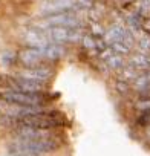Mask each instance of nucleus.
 Returning <instances> with one entry per match:
<instances>
[{"instance_id": "obj_1", "label": "nucleus", "mask_w": 150, "mask_h": 156, "mask_svg": "<svg viewBox=\"0 0 150 156\" xmlns=\"http://www.w3.org/2000/svg\"><path fill=\"white\" fill-rule=\"evenodd\" d=\"M63 147V139L58 138L54 132L43 135V136H37V138H19L16 136V139L9 144V153H16V151H29L38 156H45V154H51L58 151Z\"/></svg>"}, {"instance_id": "obj_2", "label": "nucleus", "mask_w": 150, "mask_h": 156, "mask_svg": "<svg viewBox=\"0 0 150 156\" xmlns=\"http://www.w3.org/2000/svg\"><path fill=\"white\" fill-rule=\"evenodd\" d=\"M103 38L112 51H115L124 57L130 55L136 46V38L133 35V31L127 25H123V23L110 25L106 29Z\"/></svg>"}, {"instance_id": "obj_3", "label": "nucleus", "mask_w": 150, "mask_h": 156, "mask_svg": "<svg viewBox=\"0 0 150 156\" xmlns=\"http://www.w3.org/2000/svg\"><path fill=\"white\" fill-rule=\"evenodd\" d=\"M0 101L9 106L19 107H46L52 97L49 94H29L22 90H2L0 92Z\"/></svg>"}, {"instance_id": "obj_4", "label": "nucleus", "mask_w": 150, "mask_h": 156, "mask_svg": "<svg viewBox=\"0 0 150 156\" xmlns=\"http://www.w3.org/2000/svg\"><path fill=\"white\" fill-rule=\"evenodd\" d=\"M46 38L52 43L66 44V43H77L81 41L83 34L80 28H64V26H48L41 28Z\"/></svg>"}, {"instance_id": "obj_5", "label": "nucleus", "mask_w": 150, "mask_h": 156, "mask_svg": "<svg viewBox=\"0 0 150 156\" xmlns=\"http://www.w3.org/2000/svg\"><path fill=\"white\" fill-rule=\"evenodd\" d=\"M17 61L22 64L23 69H31V67H41V66H51L41 54L38 48L26 46L17 54Z\"/></svg>"}, {"instance_id": "obj_6", "label": "nucleus", "mask_w": 150, "mask_h": 156, "mask_svg": "<svg viewBox=\"0 0 150 156\" xmlns=\"http://www.w3.org/2000/svg\"><path fill=\"white\" fill-rule=\"evenodd\" d=\"M45 28L48 26H64V28H81V22L73 11H64L58 14H49L43 17Z\"/></svg>"}, {"instance_id": "obj_7", "label": "nucleus", "mask_w": 150, "mask_h": 156, "mask_svg": "<svg viewBox=\"0 0 150 156\" xmlns=\"http://www.w3.org/2000/svg\"><path fill=\"white\" fill-rule=\"evenodd\" d=\"M100 58H101L103 63L107 66V69L112 70V72H123V70L127 67V60H126V57L121 55V54H118V52H115V51H112L109 46H107V49L100 55Z\"/></svg>"}, {"instance_id": "obj_8", "label": "nucleus", "mask_w": 150, "mask_h": 156, "mask_svg": "<svg viewBox=\"0 0 150 156\" xmlns=\"http://www.w3.org/2000/svg\"><path fill=\"white\" fill-rule=\"evenodd\" d=\"M26 78H31V80H37L41 83H51L52 78L55 76V70L51 66H41V67H31V69H23L17 73Z\"/></svg>"}, {"instance_id": "obj_9", "label": "nucleus", "mask_w": 150, "mask_h": 156, "mask_svg": "<svg viewBox=\"0 0 150 156\" xmlns=\"http://www.w3.org/2000/svg\"><path fill=\"white\" fill-rule=\"evenodd\" d=\"M38 49L41 51V54H43V57H45V60H46L48 63H55V61L61 60V58L66 55V48H64L63 44L52 43V41L46 43L45 46H41V48H38Z\"/></svg>"}, {"instance_id": "obj_10", "label": "nucleus", "mask_w": 150, "mask_h": 156, "mask_svg": "<svg viewBox=\"0 0 150 156\" xmlns=\"http://www.w3.org/2000/svg\"><path fill=\"white\" fill-rule=\"evenodd\" d=\"M135 126L138 129H147L150 127V110H144V112H138L136 119H135Z\"/></svg>"}, {"instance_id": "obj_11", "label": "nucleus", "mask_w": 150, "mask_h": 156, "mask_svg": "<svg viewBox=\"0 0 150 156\" xmlns=\"http://www.w3.org/2000/svg\"><path fill=\"white\" fill-rule=\"evenodd\" d=\"M135 109H136L138 112L150 110V100H148V98H142V97H138V100L135 101Z\"/></svg>"}, {"instance_id": "obj_12", "label": "nucleus", "mask_w": 150, "mask_h": 156, "mask_svg": "<svg viewBox=\"0 0 150 156\" xmlns=\"http://www.w3.org/2000/svg\"><path fill=\"white\" fill-rule=\"evenodd\" d=\"M8 156H38V154H34L29 151H16V153H8Z\"/></svg>"}, {"instance_id": "obj_13", "label": "nucleus", "mask_w": 150, "mask_h": 156, "mask_svg": "<svg viewBox=\"0 0 150 156\" xmlns=\"http://www.w3.org/2000/svg\"><path fill=\"white\" fill-rule=\"evenodd\" d=\"M145 135H147V138L150 139V127H147V129H145Z\"/></svg>"}]
</instances>
